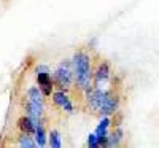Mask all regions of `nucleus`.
Segmentation results:
<instances>
[{
    "mask_svg": "<svg viewBox=\"0 0 159 148\" xmlns=\"http://www.w3.org/2000/svg\"><path fill=\"white\" fill-rule=\"evenodd\" d=\"M75 64V70H76V80L81 85V88H88L89 86V78H91V69H89V58L83 53L75 56L73 59Z\"/></svg>",
    "mask_w": 159,
    "mask_h": 148,
    "instance_id": "obj_1",
    "label": "nucleus"
},
{
    "mask_svg": "<svg viewBox=\"0 0 159 148\" xmlns=\"http://www.w3.org/2000/svg\"><path fill=\"white\" fill-rule=\"evenodd\" d=\"M107 92H102V91H96V92H92L91 94V97H89V102H91V107L92 109H102V105L105 104V100H107Z\"/></svg>",
    "mask_w": 159,
    "mask_h": 148,
    "instance_id": "obj_2",
    "label": "nucleus"
},
{
    "mask_svg": "<svg viewBox=\"0 0 159 148\" xmlns=\"http://www.w3.org/2000/svg\"><path fill=\"white\" fill-rule=\"evenodd\" d=\"M29 97H30V105L34 107V109H37L38 112L42 110V107H43L42 92H40L37 88H30L29 89ZM40 113H42V112H40Z\"/></svg>",
    "mask_w": 159,
    "mask_h": 148,
    "instance_id": "obj_3",
    "label": "nucleus"
},
{
    "mask_svg": "<svg viewBox=\"0 0 159 148\" xmlns=\"http://www.w3.org/2000/svg\"><path fill=\"white\" fill-rule=\"evenodd\" d=\"M56 76H57V81L61 83V86H69L70 85V72H69L67 67H65V64L59 65V69L56 72Z\"/></svg>",
    "mask_w": 159,
    "mask_h": 148,
    "instance_id": "obj_4",
    "label": "nucleus"
},
{
    "mask_svg": "<svg viewBox=\"0 0 159 148\" xmlns=\"http://www.w3.org/2000/svg\"><path fill=\"white\" fill-rule=\"evenodd\" d=\"M54 102H56L57 105L64 107L67 112H72V105H70V102H69V97L65 96L64 92H56V94H54Z\"/></svg>",
    "mask_w": 159,
    "mask_h": 148,
    "instance_id": "obj_5",
    "label": "nucleus"
},
{
    "mask_svg": "<svg viewBox=\"0 0 159 148\" xmlns=\"http://www.w3.org/2000/svg\"><path fill=\"white\" fill-rule=\"evenodd\" d=\"M115 109H116V99L115 97H107V100H105V104L102 105V113H105V115H108V113H111V112H115Z\"/></svg>",
    "mask_w": 159,
    "mask_h": 148,
    "instance_id": "obj_6",
    "label": "nucleus"
},
{
    "mask_svg": "<svg viewBox=\"0 0 159 148\" xmlns=\"http://www.w3.org/2000/svg\"><path fill=\"white\" fill-rule=\"evenodd\" d=\"M19 124H21V129L22 131H25V132H32V131H35V124L32 123V119L30 118H22L21 121H19Z\"/></svg>",
    "mask_w": 159,
    "mask_h": 148,
    "instance_id": "obj_7",
    "label": "nucleus"
},
{
    "mask_svg": "<svg viewBox=\"0 0 159 148\" xmlns=\"http://www.w3.org/2000/svg\"><path fill=\"white\" fill-rule=\"evenodd\" d=\"M35 132H37V142H38V145L40 146H43L45 145V134H43V129L42 127H40V126H37L35 127Z\"/></svg>",
    "mask_w": 159,
    "mask_h": 148,
    "instance_id": "obj_8",
    "label": "nucleus"
},
{
    "mask_svg": "<svg viewBox=\"0 0 159 148\" xmlns=\"http://www.w3.org/2000/svg\"><path fill=\"white\" fill-rule=\"evenodd\" d=\"M107 76H108V69H107V65H100L99 67V72H97V80L100 81V80H107Z\"/></svg>",
    "mask_w": 159,
    "mask_h": 148,
    "instance_id": "obj_9",
    "label": "nucleus"
},
{
    "mask_svg": "<svg viewBox=\"0 0 159 148\" xmlns=\"http://www.w3.org/2000/svg\"><path fill=\"white\" fill-rule=\"evenodd\" d=\"M51 145H52V146H56V148L61 146V139H59V134H57L56 131H52V132H51Z\"/></svg>",
    "mask_w": 159,
    "mask_h": 148,
    "instance_id": "obj_10",
    "label": "nucleus"
},
{
    "mask_svg": "<svg viewBox=\"0 0 159 148\" xmlns=\"http://www.w3.org/2000/svg\"><path fill=\"white\" fill-rule=\"evenodd\" d=\"M38 83H40V85H48V83H51L49 75H48V73H38Z\"/></svg>",
    "mask_w": 159,
    "mask_h": 148,
    "instance_id": "obj_11",
    "label": "nucleus"
},
{
    "mask_svg": "<svg viewBox=\"0 0 159 148\" xmlns=\"http://www.w3.org/2000/svg\"><path fill=\"white\" fill-rule=\"evenodd\" d=\"M19 143H21V146H35V143H34V142H30L27 137H21Z\"/></svg>",
    "mask_w": 159,
    "mask_h": 148,
    "instance_id": "obj_12",
    "label": "nucleus"
},
{
    "mask_svg": "<svg viewBox=\"0 0 159 148\" xmlns=\"http://www.w3.org/2000/svg\"><path fill=\"white\" fill-rule=\"evenodd\" d=\"M89 146H97V136H89V140H88Z\"/></svg>",
    "mask_w": 159,
    "mask_h": 148,
    "instance_id": "obj_13",
    "label": "nucleus"
},
{
    "mask_svg": "<svg viewBox=\"0 0 159 148\" xmlns=\"http://www.w3.org/2000/svg\"><path fill=\"white\" fill-rule=\"evenodd\" d=\"M42 88H43V94H51V83H48V85H42Z\"/></svg>",
    "mask_w": 159,
    "mask_h": 148,
    "instance_id": "obj_14",
    "label": "nucleus"
}]
</instances>
